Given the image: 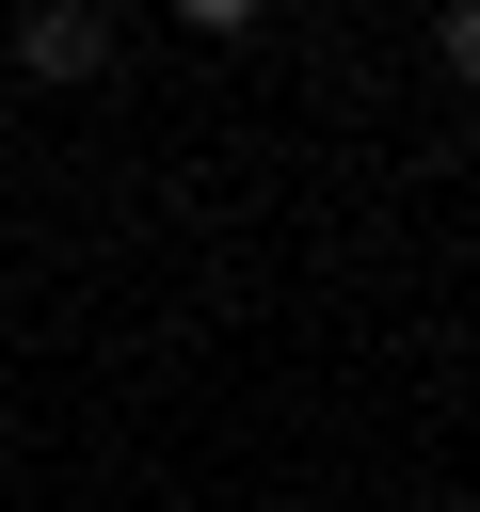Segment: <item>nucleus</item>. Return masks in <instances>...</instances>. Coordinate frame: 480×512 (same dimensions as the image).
Segmentation results:
<instances>
[{
  "label": "nucleus",
  "instance_id": "nucleus-1",
  "mask_svg": "<svg viewBox=\"0 0 480 512\" xmlns=\"http://www.w3.org/2000/svg\"><path fill=\"white\" fill-rule=\"evenodd\" d=\"M16 64H48V80H96V64H112V16L48 0V16H16Z\"/></svg>",
  "mask_w": 480,
  "mask_h": 512
}]
</instances>
